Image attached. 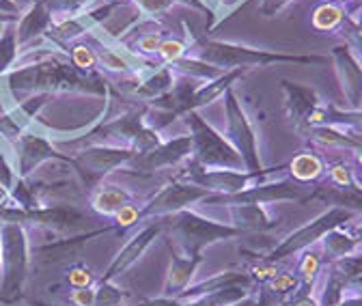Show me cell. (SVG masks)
Masks as SVG:
<instances>
[{"label":"cell","mask_w":362,"mask_h":306,"mask_svg":"<svg viewBox=\"0 0 362 306\" xmlns=\"http://www.w3.org/2000/svg\"><path fill=\"white\" fill-rule=\"evenodd\" d=\"M175 80H177V73L168 65H160V67L151 69L149 76L139 80V84H136L134 89H132V95L143 100L145 104H149V102L166 95L173 89Z\"/></svg>","instance_id":"23"},{"label":"cell","mask_w":362,"mask_h":306,"mask_svg":"<svg viewBox=\"0 0 362 306\" xmlns=\"http://www.w3.org/2000/svg\"><path fill=\"white\" fill-rule=\"evenodd\" d=\"M330 61L334 63L341 91L351 110L362 108V63L354 57V52L341 43L330 54Z\"/></svg>","instance_id":"14"},{"label":"cell","mask_w":362,"mask_h":306,"mask_svg":"<svg viewBox=\"0 0 362 306\" xmlns=\"http://www.w3.org/2000/svg\"><path fill=\"white\" fill-rule=\"evenodd\" d=\"M229 306H259V298L252 295V293H248L246 298H242V300H238V302H233Z\"/></svg>","instance_id":"49"},{"label":"cell","mask_w":362,"mask_h":306,"mask_svg":"<svg viewBox=\"0 0 362 306\" xmlns=\"http://www.w3.org/2000/svg\"><path fill=\"white\" fill-rule=\"evenodd\" d=\"M231 225L238 227L240 231L248 233H263L274 229L279 223L269 216L265 205H231Z\"/></svg>","instance_id":"21"},{"label":"cell","mask_w":362,"mask_h":306,"mask_svg":"<svg viewBox=\"0 0 362 306\" xmlns=\"http://www.w3.org/2000/svg\"><path fill=\"white\" fill-rule=\"evenodd\" d=\"M13 3L20 5V7L24 9V7H30V5H33V0H13Z\"/></svg>","instance_id":"54"},{"label":"cell","mask_w":362,"mask_h":306,"mask_svg":"<svg viewBox=\"0 0 362 306\" xmlns=\"http://www.w3.org/2000/svg\"><path fill=\"white\" fill-rule=\"evenodd\" d=\"M134 194L119 184H98L90 192V207L102 216H117L125 205H129Z\"/></svg>","instance_id":"24"},{"label":"cell","mask_w":362,"mask_h":306,"mask_svg":"<svg viewBox=\"0 0 362 306\" xmlns=\"http://www.w3.org/2000/svg\"><path fill=\"white\" fill-rule=\"evenodd\" d=\"M322 270H324V257L317 250H313V246L302 250V257L298 259V272L296 274L300 278V287L304 293H310L315 289V283H317V278H320Z\"/></svg>","instance_id":"28"},{"label":"cell","mask_w":362,"mask_h":306,"mask_svg":"<svg viewBox=\"0 0 362 306\" xmlns=\"http://www.w3.org/2000/svg\"><path fill=\"white\" fill-rule=\"evenodd\" d=\"M220 3H222V0H211V9H214L216 5H220Z\"/></svg>","instance_id":"59"},{"label":"cell","mask_w":362,"mask_h":306,"mask_svg":"<svg viewBox=\"0 0 362 306\" xmlns=\"http://www.w3.org/2000/svg\"><path fill=\"white\" fill-rule=\"evenodd\" d=\"M67 57L71 61V65H76L82 71H98V57H95V48L88 46L86 41H74Z\"/></svg>","instance_id":"33"},{"label":"cell","mask_w":362,"mask_h":306,"mask_svg":"<svg viewBox=\"0 0 362 306\" xmlns=\"http://www.w3.org/2000/svg\"><path fill=\"white\" fill-rule=\"evenodd\" d=\"M354 22H356V26H358V30H360V35H362V16H360V18H354Z\"/></svg>","instance_id":"55"},{"label":"cell","mask_w":362,"mask_h":306,"mask_svg":"<svg viewBox=\"0 0 362 306\" xmlns=\"http://www.w3.org/2000/svg\"><path fill=\"white\" fill-rule=\"evenodd\" d=\"M117 229L115 225L112 227H104V229H98V231H90L86 235H80V237H71V240H65V242H57V244H48V246H41V248H35L33 254L45 259V261H61V259H67V257H74L88 240L93 237H100L108 231Z\"/></svg>","instance_id":"26"},{"label":"cell","mask_w":362,"mask_h":306,"mask_svg":"<svg viewBox=\"0 0 362 306\" xmlns=\"http://www.w3.org/2000/svg\"><path fill=\"white\" fill-rule=\"evenodd\" d=\"M250 289L244 287H229L218 293H209L197 300H177V298H139V306H229L242 298H246Z\"/></svg>","instance_id":"19"},{"label":"cell","mask_w":362,"mask_h":306,"mask_svg":"<svg viewBox=\"0 0 362 306\" xmlns=\"http://www.w3.org/2000/svg\"><path fill=\"white\" fill-rule=\"evenodd\" d=\"M358 184H362V180H358Z\"/></svg>","instance_id":"61"},{"label":"cell","mask_w":362,"mask_h":306,"mask_svg":"<svg viewBox=\"0 0 362 306\" xmlns=\"http://www.w3.org/2000/svg\"><path fill=\"white\" fill-rule=\"evenodd\" d=\"M0 13L20 18V16H22V7H20V5H16L13 0H0Z\"/></svg>","instance_id":"46"},{"label":"cell","mask_w":362,"mask_h":306,"mask_svg":"<svg viewBox=\"0 0 362 306\" xmlns=\"http://www.w3.org/2000/svg\"><path fill=\"white\" fill-rule=\"evenodd\" d=\"M287 306H320V300L313 298V291L310 293L300 291V293L291 295V302H287Z\"/></svg>","instance_id":"45"},{"label":"cell","mask_w":362,"mask_h":306,"mask_svg":"<svg viewBox=\"0 0 362 306\" xmlns=\"http://www.w3.org/2000/svg\"><path fill=\"white\" fill-rule=\"evenodd\" d=\"M3 26H5V24H3V22H0V37H3Z\"/></svg>","instance_id":"60"},{"label":"cell","mask_w":362,"mask_h":306,"mask_svg":"<svg viewBox=\"0 0 362 306\" xmlns=\"http://www.w3.org/2000/svg\"><path fill=\"white\" fill-rule=\"evenodd\" d=\"M337 30H339L341 37L345 39V46H347V48L354 52V57L362 63V35H360V30H358L354 18L345 16L343 22H341V26H339Z\"/></svg>","instance_id":"35"},{"label":"cell","mask_w":362,"mask_h":306,"mask_svg":"<svg viewBox=\"0 0 362 306\" xmlns=\"http://www.w3.org/2000/svg\"><path fill=\"white\" fill-rule=\"evenodd\" d=\"M224 112H226V139L238 149V153L244 160L246 170H261V158H259V145L255 127L244 112L242 104L238 102V95L233 89L224 93Z\"/></svg>","instance_id":"10"},{"label":"cell","mask_w":362,"mask_h":306,"mask_svg":"<svg viewBox=\"0 0 362 306\" xmlns=\"http://www.w3.org/2000/svg\"><path fill=\"white\" fill-rule=\"evenodd\" d=\"M201 264H203L201 254H194V257L173 254L168 276H166V283H164V298H177L186 287H190Z\"/></svg>","instance_id":"20"},{"label":"cell","mask_w":362,"mask_h":306,"mask_svg":"<svg viewBox=\"0 0 362 306\" xmlns=\"http://www.w3.org/2000/svg\"><path fill=\"white\" fill-rule=\"evenodd\" d=\"M177 76H186V78H192V80H203V82H209V80H214V78H218V76H222L224 71L220 69V67H214V65H209V63H205V61H201V59H197V57H181V59H177L175 63H170L168 65Z\"/></svg>","instance_id":"29"},{"label":"cell","mask_w":362,"mask_h":306,"mask_svg":"<svg viewBox=\"0 0 362 306\" xmlns=\"http://www.w3.org/2000/svg\"><path fill=\"white\" fill-rule=\"evenodd\" d=\"M358 213L351 211V209H345V207H337L332 205L328 211H324L322 216H317L315 220L306 223L304 227H300L298 231L289 233L276 248H272L265 257V261H269V264H279V261L283 259H289V257H296L298 252L315 246L317 242H320L328 231L337 229V227H343L345 223H351L354 218Z\"/></svg>","instance_id":"8"},{"label":"cell","mask_w":362,"mask_h":306,"mask_svg":"<svg viewBox=\"0 0 362 306\" xmlns=\"http://www.w3.org/2000/svg\"><path fill=\"white\" fill-rule=\"evenodd\" d=\"M354 153H356V166H358V172H362V145H360Z\"/></svg>","instance_id":"51"},{"label":"cell","mask_w":362,"mask_h":306,"mask_svg":"<svg viewBox=\"0 0 362 306\" xmlns=\"http://www.w3.org/2000/svg\"><path fill=\"white\" fill-rule=\"evenodd\" d=\"M283 93H285V112L293 127L304 136V132L310 127V117L313 112L322 106V100L313 89L289 80H283Z\"/></svg>","instance_id":"15"},{"label":"cell","mask_w":362,"mask_h":306,"mask_svg":"<svg viewBox=\"0 0 362 306\" xmlns=\"http://www.w3.org/2000/svg\"><path fill=\"white\" fill-rule=\"evenodd\" d=\"M347 291H351V293H358V295H362V276H358V278L349 281V283H347Z\"/></svg>","instance_id":"50"},{"label":"cell","mask_w":362,"mask_h":306,"mask_svg":"<svg viewBox=\"0 0 362 306\" xmlns=\"http://www.w3.org/2000/svg\"><path fill=\"white\" fill-rule=\"evenodd\" d=\"M18 30H16V22H9L3 26V37H0V76L7 73L11 67H16L18 63Z\"/></svg>","instance_id":"31"},{"label":"cell","mask_w":362,"mask_h":306,"mask_svg":"<svg viewBox=\"0 0 362 306\" xmlns=\"http://www.w3.org/2000/svg\"><path fill=\"white\" fill-rule=\"evenodd\" d=\"M186 52H188V43L179 41V39H162L156 57L160 59V65H170L177 59L186 57Z\"/></svg>","instance_id":"36"},{"label":"cell","mask_w":362,"mask_h":306,"mask_svg":"<svg viewBox=\"0 0 362 306\" xmlns=\"http://www.w3.org/2000/svg\"><path fill=\"white\" fill-rule=\"evenodd\" d=\"M88 3L90 0H43V5L48 7L54 22H61V20L82 13L88 7Z\"/></svg>","instance_id":"34"},{"label":"cell","mask_w":362,"mask_h":306,"mask_svg":"<svg viewBox=\"0 0 362 306\" xmlns=\"http://www.w3.org/2000/svg\"><path fill=\"white\" fill-rule=\"evenodd\" d=\"M345 293H347L345 276L332 264H328V268H326V285H324V291L320 295V306H339V302L345 298Z\"/></svg>","instance_id":"30"},{"label":"cell","mask_w":362,"mask_h":306,"mask_svg":"<svg viewBox=\"0 0 362 306\" xmlns=\"http://www.w3.org/2000/svg\"><path fill=\"white\" fill-rule=\"evenodd\" d=\"M0 306H7V304H0Z\"/></svg>","instance_id":"62"},{"label":"cell","mask_w":362,"mask_h":306,"mask_svg":"<svg viewBox=\"0 0 362 306\" xmlns=\"http://www.w3.org/2000/svg\"><path fill=\"white\" fill-rule=\"evenodd\" d=\"M197 59L220 67L222 71L229 69H248V67H267V65H328L330 57L322 54H283V52H269V50H257L240 43L229 41H216V39H197L194 46Z\"/></svg>","instance_id":"2"},{"label":"cell","mask_w":362,"mask_h":306,"mask_svg":"<svg viewBox=\"0 0 362 306\" xmlns=\"http://www.w3.org/2000/svg\"><path fill=\"white\" fill-rule=\"evenodd\" d=\"M343 9H345V16L354 18L356 13H360V11H362V0H349V3H347Z\"/></svg>","instance_id":"48"},{"label":"cell","mask_w":362,"mask_h":306,"mask_svg":"<svg viewBox=\"0 0 362 306\" xmlns=\"http://www.w3.org/2000/svg\"><path fill=\"white\" fill-rule=\"evenodd\" d=\"M30 306H52V304H43V302H30Z\"/></svg>","instance_id":"58"},{"label":"cell","mask_w":362,"mask_h":306,"mask_svg":"<svg viewBox=\"0 0 362 306\" xmlns=\"http://www.w3.org/2000/svg\"><path fill=\"white\" fill-rule=\"evenodd\" d=\"M313 190L306 184H300L291 177H279L263 184H255L246 190L233 192V194H214L209 192L201 205H267L279 201H310Z\"/></svg>","instance_id":"7"},{"label":"cell","mask_w":362,"mask_h":306,"mask_svg":"<svg viewBox=\"0 0 362 306\" xmlns=\"http://www.w3.org/2000/svg\"><path fill=\"white\" fill-rule=\"evenodd\" d=\"M95 283V276L93 272H90L88 268L84 266H74L67 270V285L71 289H80V287H93Z\"/></svg>","instance_id":"42"},{"label":"cell","mask_w":362,"mask_h":306,"mask_svg":"<svg viewBox=\"0 0 362 306\" xmlns=\"http://www.w3.org/2000/svg\"><path fill=\"white\" fill-rule=\"evenodd\" d=\"M343 18H345V9L341 5L324 3L313 11L310 26L320 33H330V30H337L341 26Z\"/></svg>","instance_id":"32"},{"label":"cell","mask_w":362,"mask_h":306,"mask_svg":"<svg viewBox=\"0 0 362 306\" xmlns=\"http://www.w3.org/2000/svg\"><path fill=\"white\" fill-rule=\"evenodd\" d=\"M136 155L134 149L117 147V145H88L76 151L71 155V166L82 177V184L86 188H95L108 172L115 168H121L123 164H129Z\"/></svg>","instance_id":"9"},{"label":"cell","mask_w":362,"mask_h":306,"mask_svg":"<svg viewBox=\"0 0 362 306\" xmlns=\"http://www.w3.org/2000/svg\"><path fill=\"white\" fill-rule=\"evenodd\" d=\"M285 175H287V164H281L276 168H261V170H209L190 162L186 172L179 175V180L201 186L214 194H233L255 184L285 177Z\"/></svg>","instance_id":"6"},{"label":"cell","mask_w":362,"mask_h":306,"mask_svg":"<svg viewBox=\"0 0 362 306\" xmlns=\"http://www.w3.org/2000/svg\"><path fill=\"white\" fill-rule=\"evenodd\" d=\"M339 306H362V295H358V293H345V298L339 302Z\"/></svg>","instance_id":"47"},{"label":"cell","mask_w":362,"mask_h":306,"mask_svg":"<svg viewBox=\"0 0 362 306\" xmlns=\"http://www.w3.org/2000/svg\"><path fill=\"white\" fill-rule=\"evenodd\" d=\"M28 240L26 229L16 223L0 225V302H13L28 276Z\"/></svg>","instance_id":"4"},{"label":"cell","mask_w":362,"mask_h":306,"mask_svg":"<svg viewBox=\"0 0 362 306\" xmlns=\"http://www.w3.org/2000/svg\"><path fill=\"white\" fill-rule=\"evenodd\" d=\"M291 3H296V0H263L261 7H259V11H261V16H265V18H274V16H279L283 9H287Z\"/></svg>","instance_id":"44"},{"label":"cell","mask_w":362,"mask_h":306,"mask_svg":"<svg viewBox=\"0 0 362 306\" xmlns=\"http://www.w3.org/2000/svg\"><path fill=\"white\" fill-rule=\"evenodd\" d=\"M192 158V136H177L173 141L160 143L153 149L139 153L132 162L136 164L139 170L145 172H153V170H162V168H173L179 166L184 160Z\"/></svg>","instance_id":"13"},{"label":"cell","mask_w":362,"mask_h":306,"mask_svg":"<svg viewBox=\"0 0 362 306\" xmlns=\"http://www.w3.org/2000/svg\"><path fill=\"white\" fill-rule=\"evenodd\" d=\"M71 306H95V287H80L69 293Z\"/></svg>","instance_id":"43"},{"label":"cell","mask_w":362,"mask_h":306,"mask_svg":"<svg viewBox=\"0 0 362 306\" xmlns=\"http://www.w3.org/2000/svg\"><path fill=\"white\" fill-rule=\"evenodd\" d=\"M246 73V69H229V71H224L222 76L201 84L199 89L192 93L190 102H188V112L190 110H199L203 106H209L211 102H216L218 98H222L229 89H233V84Z\"/></svg>","instance_id":"22"},{"label":"cell","mask_w":362,"mask_h":306,"mask_svg":"<svg viewBox=\"0 0 362 306\" xmlns=\"http://www.w3.org/2000/svg\"><path fill=\"white\" fill-rule=\"evenodd\" d=\"M328 3H334V5H347L349 0H328Z\"/></svg>","instance_id":"57"},{"label":"cell","mask_w":362,"mask_h":306,"mask_svg":"<svg viewBox=\"0 0 362 306\" xmlns=\"http://www.w3.org/2000/svg\"><path fill=\"white\" fill-rule=\"evenodd\" d=\"M242 0H226V7H233V5H240Z\"/></svg>","instance_id":"56"},{"label":"cell","mask_w":362,"mask_h":306,"mask_svg":"<svg viewBox=\"0 0 362 306\" xmlns=\"http://www.w3.org/2000/svg\"><path fill=\"white\" fill-rule=\"evenodd\" d=\"M134 7L141 11V16H149L156 18L160 13H166L175 3L173 0H132Z\"/></svg>","instance_id":"41"},{"label":"cell","mask_w":362,"mask_h":306,"mask_svg":"<svg viewBox=\"0 0 362 306\" xmlns=\"http://www.w3.org/2000/svg\"><path fill=\"white\" fill-rule=\"evenodd\" d=\"M160 231H162V225H156V223H151V225H147V227H143L139 233H136L119 252H117V257L112 259V264L108 266V270L104 272V276L100 278V281H104V283H115V278H119L123 272H127L136 261H139L143 254H145V250L153 244V240L160 235Z\"/></svg>","instance_id":"16"},{"label":"cell","mask_w":362,"mask_h":306,"mask_svg":"<svg viewBox=\"0 0 362 306\" xmlns=\"http://www.w3.org/2000/svg\"><path fill=\"white\" fill-rule=\"evenodd\" d=\"M356 240H358V246L362 248V218H360V223H358V227H356Z\"/></svg>","instance_id":"52"},{"label":"cell","mask_w":362,"mask_h":306,"mask_svg":"<svg viewBox=\"0 0 362 306\" xmlns=\"http://www.w3.org/2000/svg\"><path fill=\"white\" fill-rule=\"evenodd\" d=\"M209 192L201 186L175 180L168 186H164L160 192H156L151 199H147L139 209V220H149V218H166L184 211L197 203H201Z\"/></svg>","instance_id":"11"},{"label":"cell","mask_w":362,"mask_h":306,"mask_svg":"<svg viewBox=\"0 0 362 306\" xmlns=\"http://www.w3.org/2000/svg\"><path fill=\"white\" fill-rule=\"evenodd\" d=\"M9 91L18 98L24 93H86L106 98L108 84L98 71H82L71 61H59L57 54L33 65L16 67L7 73Z\"/></svg>","instance_id":"1"},{"label":"cell","mask_w":362,"mask_h":306,"mask_svg":"<svg viewBox=\"0 0 362 306\" xmlns=\"http://www.w3.org/2000/svg\"><path fill=\"white\" fill-rule=\"evenodd\" d=\"M127 298L125 291H121L119 287L110 283L100 281V285L95 287V306H121V302Z\"/></svg>","instance_id":"38"},{"label":"cell","mask_w":362,"mask_h":306,"mask_svg":"<svg viewBox=\"0 0 362 306\" xmlns=\"http://www.w3.org/2000/svg\"><path fill=\"white\" fill-rule=\"evenodd\" d=\"M320 244H322V254L328 264H332V261H337V259H343L347 254H354L358 250V240L349 231H345L343 227L328 231L320 240Z\"/></svg>","instance_id":"27"},{"label":"cell","mask_w":362,"mask_h":306,"mask_svg":"<svg viewBox=\"0 0 362 306\" xmlns=\"http://www.w3.org/2000/svg\"><path fill=\"white\" fill-rule=\"evenodd\" d=\"M252 278L248 272H242V270H229V272H222V274H216L207 281H201V283H194L190 287H186L177 295V300H197V298H203V295H209V293H218L222 289H229V287H244V289H252Z\"/></svg>","instance_id":"18"},{"label":"cell","mask_w":362,"mask_h":306,"mask_svg":"<svg viewBox=\"0 0 362 306\" xmlns=\"http://www.w3.org/2000/svg\"><path fill=\"white\" fill-rule=\"evenodd\" d=\"M52 24H54V18L48 11V7L43 5V0H33V5L26 11H22L20 20L16 22L18 46L26 48L28 43H33L35 39L48 35Z\"/></svg>","instance_id":"17"},{"label":"cell","mask_w":362,"mask_h":306,"mask_svg":"<svg viewBox=\"0 0 362 306\" xmlns=\"http://www.w3.org/2000/svg\"><path fill=\"white\" fill-rule=\"evenodd\" d=\"M332 266L345 276V281H354L358 276H362V252H354V254H347L343 259H337L332 261Z\"/></svg>","instance_id":"40"},{"label":"cell","mask_w":362,"mask_h":306,"mask_svg":"<svg viewBox=\"0 0 362 306\" xmlns=\"http://www.w3.org/2000/svg\"><path fill=\"white\" fill-rule=\"evenodd\" d=\"M190 136H192V158L201 168L209 170H246L244 160L238 153V149L224 139L216 129L199 114V110H190L184 114Z\"/></svg>","instance_id":"3"},{"label":"cell","mask_w":362,"mask_h":306,"mask_svg":"<svg viewBox=\"0 0 362 306\" xmlns=\"http://www.w3.org/2000/svg\"><path fill=\"white\" fill-rule=\"evenodd\" d=\"M170 231L177 237L181 250L188 257L201 254L207 246L218 244V242H226L240 235H246L244 231H240L233 225H224V223H216L211 218H205L192 209H184L175 216H170Z\"/></svg>","instance_id":"5"},{"label":"cell","mask_w":362,"mask_h":306,"mask_svg":"<svg viewBox=\"0 0 362 306\" xmlns=\"http://www.w3.org/2000/svg\"><path fill=\"white\" fill-rule=\"evenodd\" d=\"M287 172L291 180L308 186L324 177L326 164H324V158L317 155L315 151H300L298 155H293L291 162H287Z\"/></svg>","instance_id":"25"},{"label":"cell","mask_w":362,"mask_h":306,"mask_svg":"<svg viewBox=\"0 0 362 306\" xmlns=\"http://www.w3.org/2000/svg\"><path fill=\"white\" fill-rule=\"evenodd\" d=\"M48 160H63L71 164L69 153H61L48 139L37 134L35 129H24V132L16 139V162H18V177L26 180L28 175L39 168L43 162Z\"/></svg>","instance_id":"12"},{"label":"cell","mask_w":362,"mask_h":306,"mask_svg":"<svg viewBox=\"0 0 362 306\" xmlns=\"http://www.w3.org/2000/svg\"><path fill=\"white\" fill-rule=\"evenodd\" d=\"M162 43V33H143V35H136V41L132 43V50L136 54H141V59L145 57H156L158 48Z\"/></svg>","instance_id":"39"},{"label":"cell","mask_w":362,"mask_h":306,"mask_svg":"<svg viewBox=\"0 0 362 306\" xmlns=\"http://www.w3.org/2000/svg\"><path fill=\"white\" fill-rule=\"evenodd\" d=\"M20 18H16V16H5V13H0V22L3 24H9V22H18Z\"/></svg>","instance_id":"53"},{"label":"cell","mask_w":362,"mask_h":306,"mask_svg":"<svg viewBox=\"0 0 362 306\" xmlns=\"http://www.w3.org/2000/svg\"><path fill=\"white\" fill-rule=\"evenodd\" d=\"M328 180H330V186H334V188H351L358 177H356V170L351 168V164L337 162L328 168Z\"/></svg>","instance_id":"37"}]
</instances>
